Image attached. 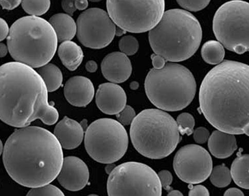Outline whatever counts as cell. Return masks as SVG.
Instances as JSON below:
<instances>
[{"label":"cell","instance_id":"obj_1","mask_svg":"<svg viewBox=\"0 0 249 196\" xmlns=\"http://www.w3.org/2000/svg\"><path fill=\"white\" fill-rule=\"evenodd\" d=\"M249 66L225 60L204 78L199 91L200 109L218 130L249 136Z\"/></svg>","mask_w":249,"mask_h":196},{"label":"cell","instance_id":"obj_2","mask_svg":"<svg viewBox=\"0 0 249 196\" xmlns=\"http://www.w3.org/2000/svg\"><path fill=\"white\" fill-rule=\"evenodd\" d=\"M64 160L62 147L54 134L39 127L15 130L3 150V164L8 175L29 188L56 179Z\"/></svg>","mask_w":249,"mask_h":196},{"label":"cell","instance_id":"obj_3","mask_svg":"<svg viewBox=\"0 0 249 196\" xmlns=\"http://www.w3.org/2000/svg\"><path fill=\"white\" fill-rule=\"evenodd\" d=\"M0 118L17 128L37 119L49 126L57 122L58 111L49 103L47 86L34 68L17 61L1 66Z\"/></svg>","mask_w":249,"mask_h":196},{"label":"cell","instance_id":"obj_4","mask_svg":"<svg viewBox=\"0 0 249 196\" xmlns=\"http://www.w3.org/2000/svg\"><path fill=\"white\" fill-rule=\"evenodd\" d=\"M148 38L155 54L175 63L188 59L196 52L202 30L199 21L191 13L172 9L164 12L161 20L149 31Z\"/></svg>","mask_w":249,"mask_h":196},{"label":"cell","instance_id":"obj_5","mask_svg":"<svg viewBox=\"0 0 249 196\" xmlns=\"http://www.w3.org/2000/svg\"><path fill=\"white\" fill-rule=\"evenodd\" d=\"M58 41L49 21L32 16L16 20L7 38L12 58L33 68H39L49 63L55 55Z\"/></svg>","mask_w":249,"mask_h":196},{"label":"cell","instance_id":"obj_6","mask_svg":"<svg viewBox=\"0 0 249 196\" xmlns=\"http://www.w3.org/2000/svg\"><path fill=\"white\" fill-rule=\"evenodd\" d=\"M132 145L141 155L154 159L172 154L181 140L176 121L162 110L142 111L131 124Z\"/></svg>","mask_w":249,"mask_h":196},{"label":"cell","instance_id":"obj_7","mask_svg":"<svg viewBox=\"0 0 249 196\" xmlns=\"http://www.w3.org/2000/svg\"><path fill=\"white\" fill-rule=\"evenodd\" d=\"M146 95L157 108L168 112L181 111L194 99L197 84L191 71L168 63L161 69L152 68L145 81Z\"/></svg>","mask_w":249,"mask_h":196},{"label":"cell","instance_id":"obj_8","mask_svg":"<svg viewBox=\"0 0 249 196\" xmlns=\"http://www.w3.org/2000/svg\"><path fill=\"white\" fill-rule=\"evenodd\" d=\"M85 146L87 153L94 161L112 164L126 154L128 133L118 121L111 118L97 119L86 129Z\"/></svg>","mask_w":249,"mask_h":196},{"label":"cell","instance_id":"obj_9","mask_svg":"<svg viewBox=\"0 0 249 196\" xmlns=\"http://www.w3.org/2000/svg\"><path fill=\"white\" fill-rule=\"evenodd\" d=\"M249 4L234 0L222 5L213 22V32L229 51L244 54L249 50Z\"/></svg>","mask_w":249,"mask_h":196},{"label":"cell","instance_id":"obj_10","mask_svg":"<svg viewBox=\"0 0 249 196\" xmlns=\"http://www.w3.org/2000/svg\"><path fill=\"white\" fill-rule=\"evenodd\" d=\"M108 196H161L162 186L158 174L149 166L129 162L115 167L110 173Z\"/></svg>","mask_w":249,"mask_h":196},{"label":"cell","instance_id":"obj_11","mask_svg":"<svg viewBox=\"0 0 249 196\" xmlns=\"http://www.w3.org/2000/svg\"><path fill=\"white\" fill-rule=\"evenodd\" d=\"M110 19L126 32L141 33L150 31L161 20L165 11L164 0L107 1Z\"/></svg>","mask_w":249,"mask_h":196},{"label":"cell","instance_id":"obj_12","mask_svg":"<svg viewBox=\"0 0 249 196\" xmlns=\"http://www.w3.org/2000/svg\"><path fill=\"white\" fill-rule=\"evenodd\" d=\"M76 24L79 41L86 47L93 49L107 47L117 29L108 14L99 8H91L80 14Z\"/></svg>","mask_w":249,"mask_h":196},{"label":"cell","instance_id":"obj_13","mask_svg":"<svg viewBox=\"0 0 249 196\" xmlns=\"http://www.w3.org/2000/svg\"><path fill=\"white\" fill-rule=\"evenodd\" d=\"M174 171L182 181L190 184L205 181L213 169V161L208 151L198 145L181 148L174 158Z\"/></svg>","mask_w":249,"mask_h":196},{"label":"cell","instance_id":"obj_14","mask_svg":"<svg viewBox=\"0 0 249 196\" xmlns=\"http://www.w3.org/2000/svg\"><path fill=\"white\" fill-rule=\"evenodd\" d=\"M89 171L86 164L79 157L70 156L64 158L57 176L60 184L72 192L83 190L89 180Z\"/></svg>","mask_w":249,"mask_h":196},{"label":"cell","instance_id":"obj_15","mask_svg":"<svg viewBox=\"0 0 249 196\" xmlns=\"http://www.w3.org/2000/svg\"><path fill=\"white\" fill-rule=\"evenodd\" d=\"M95 101L98 108L104 114L117 115L126 106L127 96L117 84L106 83L98 88Z\"/></svg>","mask_w":249,"mask_h":196},{"label":"cell","instance_id":"obj_16","mask_svg":"<svg viewBox=\"0 0 249 196\" xmlns=\"http://www.w3.org/2000/svg\"><path fill=\"white\" fill-rule=\"evenodd\" d=\"M104 77L111 83H122L127 81L132 71L131 61L121 52H114L106 56L101 64Z\"/></svg>","mask_w":249,"mask_h":196},{"label":"cell","instance_id":"obj_17","mask_svg":"<svg viewBox=\"0 0 249 196\" xmlns=\"http://www.w3.org/2000/svg\"><path fill=\"white\" fill-rule=\"evenodd\" d=\"M64 94L68 102L76 107H86L92 101L95 90L89 78L83 76L70 78L66 83Z\"/></svg>","mask_w":249,"mask_h":196},{"label":"cell","instance_id":"obj_18","mask_svg":"<svg viewBox=\"0 0 249 196\" xmlns=\"http://www.w3.org/2000/svg\"><path fill=\"white\" fill-rule=\"evenodd\" d=\"M84 131L81 123L65 117L56 124L54 135L62 148L72 150L82 144Z\"/></svg>","mask_w":249,"mask_h":196},{"label":"cell","instance_id":"obj_19","mask_svg":"<svg viewBox=\"0 0 249 196\" xmlns=\"http://www.w3.org/2000/svg\"><path fill=\"white\" fill-rule=\"evenodd\" d=\"M211 154L218 158H226L232 156L238 148L233 135L216 130L213 132L208 141Z\"/></svg>","mask_w":249,"mask_h":196},{"label":"cell","instance_id":"obj_20","mask_svg":"<svg viewBox=\"0 0 249 196\" xmlns=\"http://www.w3.org/2000/svg\"><path fill=\"white\" fill-rule=\"evenodd\" d=\"M49 22L54 29L59 42L72 40L77 33V24L73 18L64 13L53 15Z\"/></svg>","mask_w":249,"mask_h":196},{"label":"cell","instance_id":"obj_21","mask_svg":"<svg viewBox=\"0 0 249 196\" xmlns=\"http://www.w3.org/2000/svg\"><path fill=\"white\" fill-rule=\"evenodd\" d=\"M58 53L62 64L70 71L76 70L82 64L84 57L81 47L71 40L62 42Z\"/></svg>","mask_w":249,"mask_h":196},{"label":"cell","instance_id":"obj_22","mask_svg":"<svg viewBox=\"0 0 249 196\" xmlns=\"http://www.w3.org/2000/svg\"><path fill=\"white\" fill-rule=\"evenodd\" d=\"M249 155H239L234 159L231 168V175L240 188L249 190Z\"/></svg>","mask_w":249,"mask_h":196},{"label":"cell","instance_id":"obj_23","mask_svg":"<svg viewBox=\"0 0 249 196\" xmlns=\"http://www.w3.org/2000/svg\"><path fill=\"white\" fill-rule=\"evenodd\" d=\"M38 73L45 83L48 92H55L61 86L63 76L55 65L48 63L39 68Z\"/></svg>","mask_w":249,"mask_h":196},{"label":"cell","instance_id":"obj_24","mask_svg":"<svg viewBox=\"0 0 249 196\" xmlns=\"http://www.w3.org/2000/svg\"><path fill=\"white\" fill-rule=\"evenodd\" d=\"M201 53L204 61L213 65L222 63L225 57L224 47L219 41L214 40L204 43Z\"/></svg>","mask_w":249,"mask_h":196},{"label":"cell","instance_id":"obj_25","mask_svg":"<svg viewBox=\"0 0 249 196\" xmlns=\"http://www.w3.org/2000/svg\"><path fill=\"white\" fill-rule=\"evenodd\" d=\"M210 176L211 183L219 188H226L232 181L230 171L224 164L212 169Z\"/></svg>","mask_w":249,"mask_h":196},{"label":"cell","instance_id":"obj_26","mask_svg":"<svg viewBox=\"0 0 249 196\" xmlns=\"http://www.w3.org/2000/svg\"><path fill=\"white\" fill-rule=\"evenodd\" d=\"M22 7L24 11L32 16L38 17L46 14L50 9L51 1H22Z\"/></svg>","mask_w":249,"mask_h":196},{"label":"cell","instance_id":"obj_27","mask_svg":"<svg viewBox=\"0 0 249 196\" xmlns=\"http://www.w3.org/2000/svg\"><path fill=\"white\" fill-rule=\"evenodd\" d=\"M177 123L179 133L182 136L192 135L194 132L195 121L193 116L188 113H183L179 115L177 118Z\"/></svg>","mask_w":249,"mask_h":196},{"label":"cell","instance_id":"obj_28","mask_svg":"<svg viewBox=\"0 0 249 196\" xmlns=\"http://www.w3.org/2000/svg\"><path fill=\"white\" fill-rule=\"evenodd\" d=\"M119 48L121 52L127 56L136 54L139 48L138 40L132 36H124L119 41Z\"/></svg>","mask_w":249,"mask_h":196},{"label":"cell","instance_id":"obj_29","mask_svg":"<svg viewBox=\"0 0 249 196\" xmlns=\"http://www.w3.org/2000/svg\"><path fill=\"white\" fill-rule=\"evenodd\" d=\"M29 196H65L57 187L47 184L38 188H32L27 194Z\"/></svg>","mask_w":249,"mask_h":196},{"label":"cell","instance_id":"obj_30","mask_svg":"<svg viewBox=\"0 0 249 196\" xmlns=\"http://www.w3.org/2000/svg\"><path fill=\"white\" fill-rule=\"evenodd\" d=\"M210 0H206V1H177L181 7L185 9L187 11L190 12H198L203 10L207 7L210 4Z\"/></svg>","mask_w":249,"mask_h":196},{"label":"cell","instance_id":"obj_31","mask_svg":"<svg viewBox=\"0 0 249 196\" xmlns=\"http://www.w3.org/2000/svg\"><path fill=\"white\" fill-rule=\"evenodd\" d=\"M118 121L123 125L128 126L131 124L136 117V112L130 105H126L124 109L116 115Z\"/></svg>","mask_w":249,"mask_h":196},{"label":"cell","instance_id":"obj_32","mask_svg":"<svg viewBox=\"0 0 249 196\" xmlns=\"http://www.w3.org/2000/svg\"><path fill=\"white\" fill-rule=\"evenodd\" d=\"M210 132L204 127H199L193 132V138L198 144H204L209 139Z\"/></svg>","mask_w":249,"mask_h":196},{"label":"cell","instance_id":"obj_33","mask_svg":"<svg viewBox=\"0 0 249 196\" xmlns=\"http://www.w3.org/2000/svg\"><path fill=\"white\" fill-rule=\"evenodd\" d=\"M158 175L160 182H161L162 188L167 191H171L172 189L171 185L173 180L171 173L167 170H163L160 171Z\"/></svg>","mask_w":249,"mask_h":196},{"label":"cell","instance_id":"obj_34","mask_svg":"<svg viewBox=\"0 0 249 196\" xmlns=\"http://www.w3.org/2000/svg\"><path fill=\"white\" fill-rule=\"evenodd\" d=\"M189 188L190 189L189 195L190 196H209L210 193L208 190L201 185H197L196 186L190 185Z\"/></svg>","mask_w":249,"mask_h":196},{"label":"cell","instance_id":"obj_35","mask_svg":"<svg viewBox=\"0 0 249 196\" xmlns=\"http://www.w3.org/2000/svg\"><path fill=\"white\" fill-rule=\"evenodd\" d=\"M151 59L152 60V64L155 69H161L166 65V60L161 56L153 54L151 56Z\"/></svg>","mask_w":249,"mask_h":196},{"label":"cell","instance_id":"obj_36","mask_svg":"<svg viewBox=\"0 0 249 196\" xmlns=\"http://www.w3.org/2000/svg\"><path fill=\"white\" fill-rule=\"evenodd\" d=\"M3 9L7 10H13L22 3L20 0H1L0 1Z\"/></svg>","mask_w":249,"mask_h":196},{"label":"cell","instance_id":"obj_37","mask_svg":"<svg viewBox=\"0 0 249 196\" xmlns=\"http://www.w3.org/2000/svg\"><path fill=\"white\" fill-rule=\"evenodd\" d=\"M61 6L64 11L70 16H72L77 10L74 1H62Z\"/></svg>","mask_w":249,"mask_h":196},{"label":"cell","instance_id":"obj_38","mask_svg":"<svg viewBox=\"0 0 249 196\" xmlns=\"http://www.w3.org/2000/svg\"><path fill=\"white\" fill-rule=\"evenodd\" d=\"M10 33L8 24L4 20L1 19V41L7 38Z\"/></svg>","mask_w":249,"mask_h":196},{"label":"cell","instance_id":"obj_39","mask_svg":"<svg viewBox=\"0 0 249 196\" xmlns=\"http://www.w3.org/2000/svg\"><path fill=\"white\" fill-rule=\"evenodd\" d=\"M225 196H244L243 192L237 188H230L224 194Z\"/></svg>","mask_w":249,"mask_h":196},{"label":"cell","instance_id":"obj_40","mask_svg":"<svg viewBox=\"0 0 249 196\" xmlns=\"http://www.w3.org/2000/svg\"><path fill=\"white\" fill-rule=\"evenodd\" d=\"M86 69L88 72L93 73L96 72L98 69V66L94 60H89L86 64Z\"/></svg>","mask_w":249,"mask_h":196},{"label":"cell","instance_id":"obj_41","mask_svg":"<svg viewBox=\"0 0 249 196\" xmlns=\"http://www.w3.org/2000/svg\"><path fill=\"white\" fill-rule=\"evenodd\" d=\"M75 5L77 10H85L88 6V2L86 0H76L74 1Z\"/></svg>","mask_w":249,"mask_h":196},{"label":"cell","instance_id":"obj_42","mask_svg":"<svg viewBox=\"0 0 249 196\" xmlns=\"http://www.w3.org/2000/svg\"><path fill=\"white\" fill-rule=\"evenodd\" d=\"M9 51L8 46L5 45L3 43H1V57H5L8 53Z\"/></svg>","mask_w":249,"mask_h":196},{"label":"cell","instance_id":"obj_43","mask_svg":"<svg viewBox=\"0 0 249 196\" xmlns=\"http://www.w3.org/2000/svg\"><path fill=\"white\" fill-rule=\"evenodd\" d=\"M168 196H182V193L178 190H172L168 194Z\"/></svg>","mask_w":249,"mask_h":196},{"label":"cell","instance_id":"obj_44","mask_svg":"<svg viewBox=\"0 0 249 196\" xmlns=\"http://www.w3.org/2000/svg\"><path fill=\"white\" fill-rule=\"evenodd\" d=\"M139 87V84L136 81H133L130 84V87L132 90H137Z\"/></svg>","mask_w":249,"mask_h":196},{"label":"cell","instance_id":"obj_45","mask_svg":"<svg viewBox=\"0 0 249 196\" xmlns=\"http://www.w3.org/2000/svg\"><path fill=\"white\" fill-rule=\"evenodd\" d=\"M126 32L125 31L123 30V29L117 28L116 29V32H115V35L118 36V37H121L123 35L126 34Z\"/></svg>","mask_w":249,"mask_h":196},{"label":"cell","instance_id":"obj_46","mask_svg":"<svg viewBox=\"0 0 249 196\" xmlns=\"http://www.w3.org/2000/svg\"><path fill=\"white\" fill-rule=\"evenodd\" d=\"M114 165L112 164H109L108 166L106 168V171L107 173L110 174L114 168Z\"/></svg>","mask_w":249,"mask_h":196},{"label":"cell","instance_id":"obj_47","mask_svg":"<svg viewBox=\"0 0 249 196\" xmlns=\"http://www.w3.org/2000/svg\"><path fill=\"white\" fill-rule=\"evenodd\" d=\"M81 124L83 128L84 129V128H86L87 127V121L86 120H84L82 121Z\"/></svg>","mask_w":249,"mask_h":196}]
</instances>
